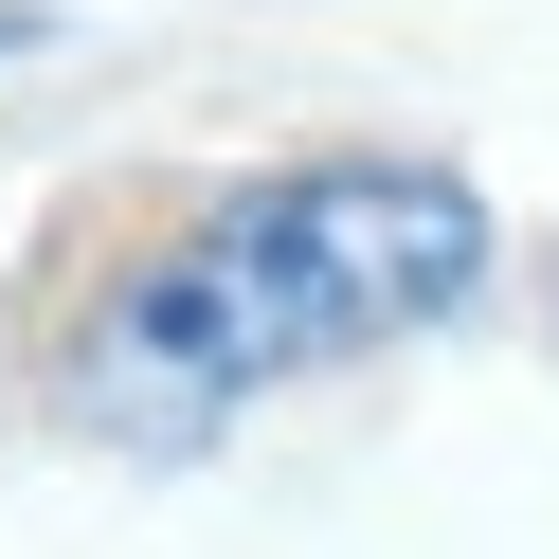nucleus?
<instances>
[{
  "instance_id": "nucleus-1",
  "label": "nucleus",
  "mask_w": 559,
  "mask_h": 559,
  "mask_svg": "<svg viewBox=\"0 0 559 559\" xmlns=\"http://www.w3.org/2000/svg\"><path fill=\"white\" fill-rule=\"evenodd\" d=\"M0 55H55V0H0Z\"/></svg>"
}]
</instances>
